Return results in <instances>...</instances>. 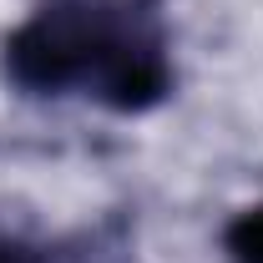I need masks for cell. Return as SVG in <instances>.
Wrapping results in <instances>:
<instances>
[{
  "instance_id": "cell-1",
  "label": "cell",
  "mask_w": 263,
  "mask_h": 263,
  "mask_svg": "<svg viewBox=\"0 0 263 263\" xmlns=\"http://www.w3.org/2000/svg\"><path fill=\"white\" fill-rule=\"evenodd\" d=\"M26 97H86L152 111L172 97V41L157 0H41L0 46Z\"/></svg>"
},
{
  "instance_id": "cell-2",
  "label": "cell",
  "mask_w": 263,
  "mask_h": 263,
  "mask_svg": "<svg viewBox=\"0 0 263 263\" xmlns=\"http://www.w3.org/2000/svg\"><path fill=\"white\" fill-rule=\"evenodd\" d=\"M223 243H228V253L238 263H263V202L243 208L233 218L228 228H223Z\"/></svg>"
},
{
  "instance_id": "cell-3",
  "label": "cell",
  "mask_w": 263,
  "mask_h": 263,
  "mask_svg": "<svg viewBox=\"0 0 263 263\" xmlns=\"http://www.w3.org/2000/svg\"><path fill=\"white\" fill-rule=\"evenodd\" d=\"M0 263H46V253L35 248L31 238H21V233L0 228Z\"/></svg>"
}]
</instances>
